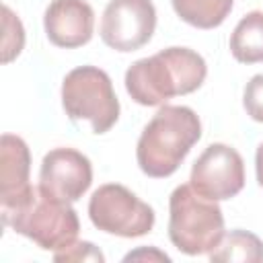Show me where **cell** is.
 <instances>
[{
	"mask_svg": "<svg viewBox=\"0 0 263 263\" xmlns=\"http://www.w3.org/2000/svg\"><path fill=\"white\" fill-rule=\"evenodd\" d=\"M205 74V60L197 51L189 47H166L127 68L125 90L138 105L156 107L173 97L197 90Z\"/></svg>",
	"mask_w": 263,
	"mask_h": 263,
	"instance_id": "1",
	"label": "cell"
},
{
	"mask_svg": "<svg viewBox=\"0 0 263 263\" xmlns=\"http://www.w3.org/2000/svg\"><path fill=\"white\" fill-rule=\"evenodd\" d=\"M0 216L4 226L31 238L43 251L53 253L76 242L80 230L70 201H62L33 185L16 197L0 201Z\"/></svg>",
	"mask_w": 263,
	"mask_h": 263,
	"instance_id": "2",
	"label": "cell"
},
{
	"mask_svg": "<svg viewBox=\"0 0 263 263\" xmlns=\"http://www.w3.org/2000/svg\"><path fill=\"white\" fill-rule=\"evenodd\" d=\"M199 138L201 121L193 109L183 105L160 107L142 129L136 146L140 171L154 179L171 177Z\"/></svg>",
	"mask_w": 263,
	"mask_h": 263,
	"instance_id": "3",
	"label": "cell"
},
{
	"mask_svg": "<svg viewBox=\"0 0 263 263\" xmlns=\"http://www.w3.org/2000/svg\"><path fill=\"white\" fill-rule=\"evenodd\" d=\"M168 238L185 255L212 253L224 236V216L214 199L179 185L168 199Z\"/></svg>",
	"mask_w": 263,
	"mask_h": 263,
	"instance_id": "4",
	"label": "cell"
},
{
	"mask_svg": "<svg viewBox=\"0 0 263 263\" xmlns=\"http://www.w3.org/2000/svg\"><path fill=\"white\" fill-rule=\"evenodd\" d=\"M62 105L72 121L86 119L95 134L109 132L119 119V101L109 74L97 66H80L62 82Z\"/></svg>",
	"mask_w": 263,
	"mask_h": 263,
	"instance_id": "5",
	"label": "cell"
},
{
	"mask_svg": "<svg viewBox=\"0 0 263 263\" xmlns=\"http://www.w3.org/2000/svg\"><path fill=\"white\" fill-rule=\"evenodd\" d=\"M88 218L95 228L123 238L144 236L154 226V210L119 183L101 185L90 195Z\"/></svg>",
	"mask_w": 263,
	"mask_h": 263,
	"instance_id": "6",
	"label": "cell"
},
{
	"mask_svg": "<svg viewBox=\"0 0 263 263\" xmlns=\"http://www.w3.org/2000/svg\"><path fill=\"white\" fill-rule=\"evenodd\" d=\"M189 185L214 201L234 197L245 187L242 156L228 144H210L193 162Z\"/></svg>",
	"mask_w": 263,
	"mask_h": 263,
	"instance_id": "7",
	"label": "cell"
},
{
	"mask_svg": "<svg viewBox=\"0 0 263 263\" xmlns=\"http://www.w3.org/2000/svg\"><path fill=\"white\" fill-rule=\"evenodd\" d=\"M156 29L152 0H109L101 18V39L115 51L144 47Z\"/></svg>",
	"mask_w": 263,
	"mask_h": 263,
	"instance_id": "8",
	"label": "cell"
},
{
	"mask_svg": "<svg viewBox=\"0 0 263 263\" xmlns=\"http://www.w3.org/2000/svg\"><path fill=\"white\" fill-rule=\"evenodd\" d=\"M92 183L90 160L74 148H53L49 150L39 168V187L62 199L78 201Z\"/></svg>",
	"mask_w": 263,
	"mask_h": 263,
	"instance_id": "9",
	"label": "cell"
},
{
	"mask_svg": "<svg viewBox=\"0 0 263 263\" xmlns=\"http://www.w3.org/2000/svg\"><path fill=\"white\" fill-rule=\"evenodd\" d=\"M47 39L58 47H80L90 41L95 12L86 0H51L43 14Z\"/></svg>",
	"mask_w": 263,
	"mask_h": 263,
	"instance_id": "10",
	"label": "cell"
},
{
	"mask_svg": "<svg viewBox=\"0 0 263 263\" xmlns=\"http://www.w3.org/2000/svg\"><path fill=\"white\" fill-rule=\"evenodd\" d=\"M31 154L23 138L4 134L0 138V201L16 197L29 183Z\"/></svg>",
	"mask_w": 263,
	"mask_h": 263,
	"instance_id": "11",
	"label": "cell"
},
{
	"mask_svg": "<svg viewBox=\"0 0 263 263\" xmlns=\"http://www.w3.org/2000/svg\"><path fill=\"white\" fill-rule=\"evenodd\" d=\"M230 53L240 64L263 62V10L245 14L230 35Z\"/></svg>",
	"mask_w": 263,
	"mask_h": 263,
	"instance_id": "12",
	"label": "cell"
},
{
	"mask_svg": "<svg viewBox=\"0 0 263 263\" xmlns=\"http://www.w3.org/2000/svg\"><path fill=\"white\" fill-rule=\"evenodd\" d=\"M214 263H259L263 261V240L249 230H230L222 236L220 245L210 253Z\"/></svg>",
	"mask_w": 263,
	"mask_h": 263,
	"instance_id": "13",
	"label": "cell"
},
{
	"mask_svg": "<svg viewBox=\"0 0 263 263\" xmlns=\"http://www.w3.org/2000/svg\"><path fill=\"white\" fill-rule=\"evenodd\" d=\"M181 21L197 29L220 27L232 10L234 0H171Z\"/></svg>",
	"mask_w": 263,
	"mask_h": 263,
	"instance_id": "14",
	"label": "cell"
},
{
	"mask_svg": "<svg viewBox=\"0 0 263 263\" xmlns=\"http://www.w3.org/2000/svg\"><path fill=\"white\" fill-rule=\"evenodd\" d=\"M2 25H4V39H2V62L8 64L12 62L23 45H25V29H23V23L18 21V16L4 4L2 6Z\"/></svg>",
	"mask_w": 263,
	"mask_h": 263,
	"instance_id": "15",
	"label": "cell"
},
{
	"mask_svg": "<svg viewBox=\"0 0 263 263\" xmlns=\"http://www.w3.org/2000/svg\"><path fill=\"white\" fill-rule=\"evenodd\" d=\"M242 105L251 119L263 123V74H255L247 82L245 95H242Z\"/></svg>",
	"mask_w": 263,
	"mask_h": 263,
	"instance_id": "16",
	"label": "cell"
},
{
	"mask_svg": "<svg viewBox=\"0 0 263 263\" xmlns=\"http://www.w3.org/2000/svg\"><path fill=\"white\" fill-rule=\"evenodd\" d=\"M53 259L55 261H99V263H103L105 255L92 242L82 240V242H72L70 247H66L62 251H55Z\"/></svg>",
	"mask_w": 263,
	"mask_h": 263,
	"instance_id": "17",
	"label": "cell"
},
{
	"mask_svg": "<svg viewBox=\"0 0 263 263\" xmlns=\"http://www.w3.org/2000/svg\"><path fill=\"white\" fill-rule=\"evenodd\" d=\"M132 259H160V261H171L168 255L156 251V249H138L134 253H127L123 257V261H132Z\"/></svg>",
	"mask_w": 263,
	"mask_h": 263,
	"instance_id": "18",
	"label": "cell"
},
{
	"mask_svg": "<svg viewBox=\"0 0 263 263\" xmlns=\"http://www.w3.org/2000/svg\"><path fill=\"white\" fill-rule=\"evenodd\" d=\"M255 171H257V181L263 187V142L259 144L257 154H255Z\"/></svg>",
	"mask_w": 263,
	"mask_h": 263,
	"instance_id": "19",
	"label": "cell"
}]
</instances>
